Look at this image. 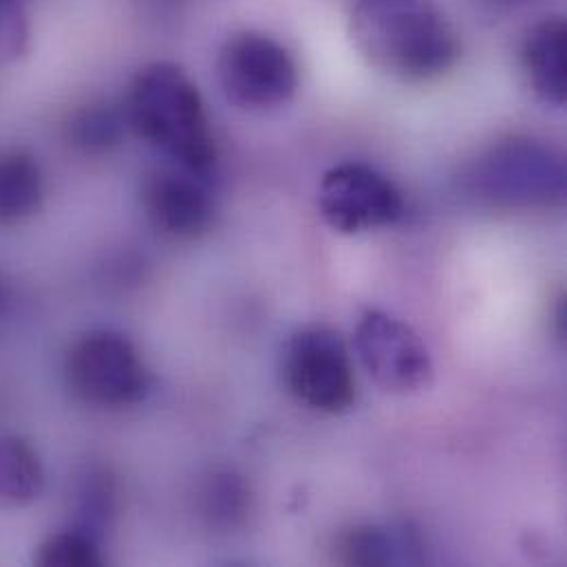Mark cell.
I'll use <instances>...</instances> for the list:
<instances>
[{"label":"cell","mask_w":567,"mask_h":567,"mask_svg":"<svg viewBox=\"0 0 567 567\" xmlns=\"http://www.w3.org/2000/svg\"><path fill=\"white\" fill-rule=\"evenodd\" d=\"M349 33L360 55L400 82H433L455 69L462 42L437 0H355Z\"/></svg>","instance_id":"cell-1"},{"label":"cell","mask_w":567,"mask_h":567,"mask_svg":"<svg viewBox=\"0 0 567 567\" xmlns=\"http://www.w3.org/2000/svg\"><path fill=\"white\" fill-rule=\"evenodd\" d=\"M128 128L168 164L213 177L219 148L199 86L184 66L162 60L142 66L124 104Z\"/></svg>","instance_id":"cell-2"},{"label":"cell","mask_w":567,"mask_h":567,"mask_svg":"<svg viewBox=\"0 0 567 567\" xmlns=\"http://www.w3.org/2000/svg\"><path fill=\"white\" fill-rule=\"evenodd\" d=\"M462 184L473 199L491 208H553L566 199V162L553 146L515 135L477 155Z\"/></svg>","instance_id":"cell-3"},{"label":"cell","mask_w":567,"mask_h":567,"mask_svg":"<svg viewBox=\"0 0 567 567\" xmlns=\"http://www.w3.org/2000/svg\"><path fill=\"white\" fill-rule=\"evenodd\" d=\"M64 382L82 404L100 411H122L146 400L153 375L126 333L91 329L69 347Z\"/></svg>","instance_id":"cell-4"},{"label":"cell","mask_w":567,"mask_h":567,"mask_svg":"<svg viewBox=\"0 0 567 567\" xmlns=\"http://www.w3.org/2000/svg\"><path fill=\"white\" fill-rule=\"evenodd\" d=\"M281 380L287 393L324 415L347 413L355 402V373L338 331L309 324L293 331L281 351Z\"/></svg>","instance_id":"cell-5"},{"label":"cell","mask_w":567,"mask_h":567,"mask_svg":"<svg viewBox=\"0 0 567 567\" xmlns=\"http://www.w3.org/2000/svg\"><path fill=\"white\" fill-rule=\"evenodd\" d=\"M217 75L226 100L250 113L287 106L300 84L293 55L277 38L261 31L233 33L219 51Z\"/></svg>","instance_id":"cell-6"},{"label":"cell","mask_w":567,"mask_h":567,"mask_svg":"<svg viewBox=\"0 0 567 567\" xmlns=\"http://www.w3.org/2000/svg\"><path fill=\"white\" fill-rule=\"evenodd\" d=\"M318 210L333 233L355 237L395 226L406 204L391 177L369 164L344 162L322 175Z\"/></svg>","instance_id":"cell-7"},{"label":"cell","mask_w":567,"mask_h":567,"mask_svg":"<svg viewBox=\"0 0 567 567\" xmlns=\"http://www.w3.org/2000/svg\"><path fill=\"white\" fill-rule=\"evenodd\" d=\"M353 344L373 382L393 395H415L433 382V360L404 320L382 309H367L355 322Z\"/></svg>","instance_id":"cell-8"},{"label":"cell","mask_w":567,"mask_h":567,"mask_svg":"<svg viewBox=\"0 0 567 567\" xmlns=\"http://www.w3.org/2000/svg\"><path fill=\"white\" fill-rule=\"evenodd\" d=\"M142 210L148 224L175 241L204 237L217 215L213 177L197 175L175 164L151 171L140 190Z\"/></svg>","instance_id":"cell-9"},{"label":"cell","mask_w":567,"mask_h":567,"mask_svg":"<svg viewBox=\"0 0 567 567\" xmlns=\"http://www.w3.org/2000/svg\"><path fill=\"white\" fill-rule=\"evenodd\" d=\"M566 22L550 16L530 27L522 44V69L533 93L550 106H564L567 97Z\"/></svg>","instance_id":"cell-10"},{"label":"cell","mask_w":567,"mask_h":567,"mask_svg":"<svg viewBox=\"0 0 567 567\" xmlns=\"http://www.w3.org/2000/svg\"><path fill=\"white\" fill-rule=\"evenodd\" d=\"M333 557L342 566L380 567L422 564L424 548L415 530L386 528L375 524H355L338 533Z\"/></svg>","instance_id":"cell-11"},{"label":"cell","mask_w":567,"mask_h":567,"mask_svg":"<svg viewBox=\"0 0 567 567\" xmlns=\"http://www.w3.org/2000/svg\"><path fill=\"white\" fill-rule=\"evenodd\" d=\"M120 511V484L109 464L89 462L75 477L69 493V526L104 544Z\"/></svg>","instance_id":"cell-12"},{"label":"cell","mask_w":567,"mask_h":567,"mask_svg":"<svg viewBox=\"0 0 567 567\" xmlns=\"http://www.w3.org/2000/svg\"><path fill=\"white\" fill-rule=\"evenodd\" d=\"M44 173L24 146H0V226L11 228L35 217L44 204Z\"/></svg>","instance_id":"cell-13"},{"label":"cell","mask_w":567,"mask_h":567,"mask_svg":"<svg viewBox=\"0 0 567 567\" xmlns=\"http://www.w3.org/2000/svg\"><path fill=\"white\" fill-rule=\"evenodd\" d=\"M252 493L244 475L233 468L208 471L195 488V511L199 519L217 533H230L248 519Z\"/></svg>","instance_id":"cell-14"},{"label":"cell","mask_w":567,"mask_h":567,"mask_svg":"<svg viewBox=\"0 0 567 567\" xmlns=\"http://www.w3.org/2000/svg\"><path fill=\"white\" fill-rule=\"evenodd\" d=\"M47 473L38 449L16 433H0V511L31 506L44 491Z\"/></svg>","instance_id":"cell-15"},{"label":"cell","mask_w":567,"mask_h":567,"mask_svg":"<svg viewBox=\"0 0 567 567\" xmlns=\"http://www.w3.org/2000/svg\"><path fill=\"white\" fill-rule=\"evenodd\" d=\"M128 131L126 111L106 100H95L71 111L64 124V137L82 155H109Z\"/></svg>","instance_id":"cell-16"},{"label":"cell","mask_w":567,"mask_h":567,"mask_svg":"<svg viewBox=\"0 0 567 567\" xmlns=\"http://www.w3.org/2000/svg\"><path fill=\"white\" fill-rule=\"evenodd\" d=\"M102 542L95 537L66 526L47 535L35 553L33 564L40 567H97L106 564Z\"/></svg>","instance_id":"cell-17"},{"label":"cell","mask_w":567,"mask_h":567,"mask_svg":"<svg viewBox=\"0 0 567 567\" xmlns=\"http://www.w3.org/2000/svg\"><path fill=\"white\" fill-rule=\"evenodd\" d=\"M31 24L27 0H0V60L16 62L27 55Z\"/></svg>","instance_id":"cell-18"},{"label":"cell","mask_w":567,"mask_h":567,"mask_svg":"<svg viewBox=\"0 0 567 567\" xmlns=\"http://www.w3.org/2000/svg\"><path fill=\"white\" fill-rule=\"evenodd\" d=\"M11 307H13V289L7 281V277L0 272V320L9 316Z\"/></svg>","instance_id":"cell-19"}]
</instances>
